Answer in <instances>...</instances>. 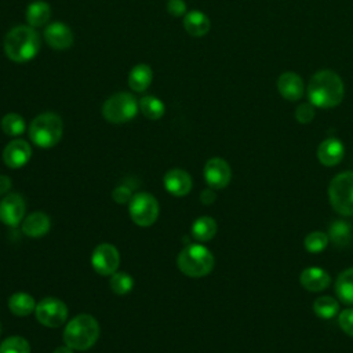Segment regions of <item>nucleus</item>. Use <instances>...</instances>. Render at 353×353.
I'll return each mask as SVG.
<instances>
[{
	"label": "nucleus",
	"mask_w": 353,
	"mask_h": 353,
	"mask_svg": "<svg viewBox=\"0 0 353 353\" xmlns=\"http://www.w3.org/2000/svg\"><path fill=\"white\" fill-rule=\"evenodd\" d=\"M306 94L314 108L330 109L338 106L345 97V84L338 73L330 69L316 72L307 84Z\"/></svg>",
	"instance_id": "f257e3e1"
},
{
	"label": "nucleus",
	"mask_w": 353,
	"mask_h": 353,
	"mask_svg": "<svg viewBox=\"0 0 353 353\" xmlns=\"http://www.w3.org/2000/svg\"><path fill=\"white\" fill-rule=\"evenodd\" d=\"M40 51V37L34 28L19 25L4 37V52L14 62H28Z\"/></svg>",
	"instance_id": "f03ea898"
},
{
	"label": "nucleus",
	"mask_w": 353,
	"mask_h": 353,
	"mask_svg": "<svg viewBox=\"0 0 353 353\" xmlns=\"http://www.w3.org/2000/svg\"><path fill=\"white\" fill-rule=\"evenodd\" d=\"M101 334L95 317L87 313L74 316L63 330V342L73 350H88L95 345Z\"/></svg>",
	"instance_id": "7ed1b4c3"
},
{
	"label": "nucleus",
	"mask_w": 353,
	"mask_h": 353,
	"mask_svg": "<svg viewBox=\"0 0 353 353\" xmlns=\"http://www.w3.org/2000/svg\"><path fill=\"white\" fill-rule=\"evenodd\" d=\"M214 263L212 252L201 244H188L176 258L178 269L189 277L207 276L212 270Z\"/></svg>",
	"instance_id": "20e7f679"
},
{
	"label": "nucleus",
	"mask_w": 353,
	"mask_h": 353,
	"mask_svg": "<svg viewBox=\"0 0 353 353\" xmlns=\"http://www.w3.org/2000/svg\"><path fill=\"white\" fill-rule=\"evenodd\" d=\"M63 132V123L61 117L52 112H46L36 116L29 125L30 141L43 149L55 146Z\"/></svg>",
	"instance_id": "39448f33"
},
{
	"label": "nucleus",
	"mask_w": 353,
	"mask_h": 353,
	"mask_svg": "<svg viewBox=\"0 0 353 353\" xmlns=\"http://www.w3.org/2000/svg\"><path fill=\"white\" fill-rule=\"evenodd\" d=\"M328 199L338 214L353 215V171L341 172L331 179Z\"/></svg>",
	"instance_id": "423d86ee"
},
{
	"label": "nucleus",
	"mask_w": 353,
	"mask_h": 353,
	"mask_svg": "<svg viewBox=\"0 0 353 353\" xmlns=\"http://www.w3.org/2000/svg\"><path fill=\"white\" fill-rule=\"evenodd\" d=\"M139 102L130 92H117L109 97L102 105V116L113 124H123L132 120L138 113Z\"/></svg>",
	"instance_id": "0eeeda50"
},
{
	"label": "nucleus",
	"mask_w": 353,
	"mask_h": 353,
	"mask_svg": "<svg viewBox=\"0 0 353 353\" xmlns=\"http://www.w3.org/2000/svg\"><path fill=\"white\" fill-rule=\"evenodd\" d=\"M159 203L156 197L148 192H138L132 194L128 203V212L132 222L138 226H152L159 216Z\"/></svg>",
	"instance_id": "6e6552de"
},
{
	"label": "nucleus",
	"mask_w": 353,
	"mask_h": 353,
	"mask_svg": "<svg viewBox=\"0 0 353 353\" xmlns=\"http://www.w3.org/2000/svg\"><path fill=\"white\" fill-rule=\"evenodd\" d=\"M34 316L41 325L48 328H58L68 320V306L63 301L48 296L36 305Z\"/></svg>",
	"instance_id": "1a4fd4ad"
},
{
	"label": "nucleus",
	"mask_w": 353,
	"mask_h": 353,
	"mask_svg": "<svg viewBox=\"0 0 353 353\" xmlns=\"http://www.w3.org/2000/svg\"><path fill=\"white\" fill-rule=\"evenodd\" d=\"M91 265L101 276H112L120 265V254L113 244L102 243L91 254Z\"/></svg>",
	"instance_id": "9d476101"
},
{
	"label": "nucleus",
	"mask_w": 353,
	"mask_h": 353,
	"mask_svg": "<svg viewBox=\"0 0 353 353\" xmlns=\"http://www.w3.org/2000/svg\"><path fill=\"white\" fill-rule=\"evenodd\" d=\"M26 212V204L21 194L8 193L0 201V221L11 228L22 223Z\"/></svg>",
	"instance_id": "9b49d317"
},
{
	"label": "nucleus",
	"mask_w": 353,
	"mask_h": 353,
	"mask_svg": "<svg viewBox=\"0 0 353 353\" xmlns=\"http://www.w3.org/2000/svg\"><path fill=\"white\" fill-rule=\"evenodd\" d=\"M204 179L211 189H223L229 185L232 178L230 165L221 157H212L207 160L204 165Z\"/></svg>",
	"instance_id": "f8f14e48"
},
{
	"label": "nucleus",
	"mask_w": 353,
	"mask_h": 353,
	"mask_svg": "<svg viewBox=\"0 0 353 353\" xmlns=\"http://www.w3.org/2000/svg\"><path fill=\"white\" fill-rule=\"evenodd\" d=\"M32 156L30 145L23 139H12L3 149V161L10 168L23 167Z\"/></svg>",
	"instance_id": "ddd939ff"
},
{
	"label": "nucleus",
	"mask_w": 353,
	"mask_h": 353,
	"mask_svg": "<svg viewBox=\"0 0 353 353\" xmlns=\"http://www.w3.org/2000/svg\"><path fill=\"white\" fill-rule=\"evenodd\" d=\"M277 90L284 99L295 102L303 97L305 84L298 73L284 72L277 79Z\"/></svg>",
	"instance_id": "4468645a"
},
{
	"label": "nucleus",
	"mask_w": 353,
	"mask_h": 353,
	"mask_svg": "<svg viewBox=\"0 0 353 353\" xmlns=\"http://www.w3.org/2000/svg\"><path fill=\"white\" fill-rule=\"evenodd\" d=\"M193 182L190 175L181 168L168 170L164 175V188L165 190L176 197L186 196L192 190Z\"/></svg>",
	"instance_id": "2eb2a0df"
},
{
	"label": "nucleus",
	"mask_w": 353,
	"mask_h": 353,
	"mask_svg": "<svg viewBox=\"0 0 353 353\" xmlns=\"http://www.w3.org/2000/svg\"><path fill=\"white\" fill-rule=\"evenodd\" d=\"M44 39L47 44L55 50H66L73 44V33L70 28L59 21H55L46 28Z\"/></svg>",
	"instance_id": "dca6fc26"
},
{
	"label": "nucleus",
	"mask_w": 353,
	"mask_h": 353,
	"mask_svg": "<svg viewBox=\"0 0 353 353\" xmlns=\"http://www.w3.org/2000/svg\"><path fill=\"white\" fill-rule=\"evenodd\" d=\"M50 228H51V219L43 211L30 212L28 216L23 218L21 225L22 233L32 239L43 237L50 232Z\"/></svg>",
	"instance_id": "f3484780"
},
{
	"label": "nucleus",
	"mask_w": 353,
	"mask_h": 353,
	"mask_svg": "<svg viewBox=\"0 0 353 353\" xmlns=\"http://www.w3.org/2000/svg\"><path fill=\"white\" fill-rule=\"evenodd\" d=\"M345 154L343 143L338 138H327L317 148V159L323 165L332 167L341 163Z\"/></svg>",
	"instance_id": "a211bd4d"
},
{
	"label": "nucleus",
	"mask_w": 353,
	"mask_h": 353,
	"mask_svg": "<svg viewBox=\"0 0 353 353\" xmlns=\"http://www.w3.org/2000/svg\"><path fill=\"white\" fill-rule=\"evenodd\" d=\"M301 284L305 290L312 291V292H319L325 290L330 284H331V277L330 274L317 266H312V268H306L302 273H301Z\"/></svg>",
	"instance_id": "6ab92c4d"
},
{
	"label": "nucleus",
	"mask_w": 353,
	"mask_h": 353,
	"mask_svg": "<svg viewBox=\"0 0 353 353\" xmlns=\"http://www.w3.org/2000/svg\"><path fill=\"white\" fill-rule=\"evenodd\" d=\"M183 28L190 36L201 37L208 33L211 22L210 18L200 10H192L183 17Z\"/></svg>",
	"instance_id": "aec40b11"
},
{
	"label": "nucleus",
	"mask_w": 353,
	"mask_h": 353,
	"mask_svg": "<svg viewBox=\"0 0 353 353\" xmlns=\"http://www.w3.org/2000/svg\"><path fill=\"white\" fill-rule=\"evenodd\" d=\"M36 301L34 298L23 291L15 292L8 299V309L14 316L18 317H26L32 313H34L36 309Z\"/></svg>",
	"instance_id": "412c9836"
},
{
	"label": "nucleus",
	"mask_w": 353,
	"mask_h": 353,
	"mask_svg": "<svg viewBox=\"0 0 353 353\" xmlns=\"http://www.w3.org/2000/svg\"><path fill=\"white\" fill-rule=\"evenodd\" d=\"M51 17V7L43 0H36L30 3L26 8L25 18L32 28L44 26Z\"/></svg>",
	"instance_id": "4be33fe9"
},
{
	"label": "nucleus",
	"mask_w": 353,
	"mask_h": 353,
	"mask_svg": "<svg viewBox=\"0 0 353 353\" xmlns=\"http://www.w3.org/2000/svg\"><path fill=\"white\" fill-rule=\"evenodd\" d=\"M152 77H153V72L150 66L146 63H138L131 69L128 74V85L131 90L137 92H142L150 85Z\"/></svg>",
	"instance_id": "5701e85b"
},
{
	"label": "nucleus",
	"mask_w": 353,
	"mask_h": 353,
	"mask_svg": "<svg viewBox=\"0 0 353 353\" xmlns=\"http://www.w3.org/2000/svg\"><path fill=\"white\" fill-rule=\"evenodd\" d=\"M335 292L345 303L353 306V268L343 270L335 281Z\"/></svg>",
	"instance_id": "b1692460"
},
{
	"label": "nucleus",
	"mask_w": 353,
	"mask_h": 353,
	"mask_svg": "<svg viewBox=\"0 0 353 353\" xmlns=\"http://www.w3.org/2000/svg\"><path fill=\"white\" fill-rule=\"evenodd\" d=\"M216 234V222L211 216H200L192 225V236L200 243L210 241Z\"/></svg>",
	"instance_id": "393cba45"
},
{
	"label": "nucleus",
	"mask_w": 353,
	"mask_h": 353,
	"mask_svg": "<svg viewBox=\"0 0 353 353\" xmlns=\"http://www.w3.org/2000/svg\"><path fill=\"white\" fill-rule=\"evenodd\" d=\"M139 110L146 119L159 120L165 112V106L161 99L153 95H146L139 99Z\"/></svg>",
	"instance_id": "a878e982"
},
{
	"label": "nucleus",
	"mask_w": 353,
	"mask_h": 353,
	"mask_svg": "<svg viewBox=\"0 0 353 353\" xmlns=\"http://www.w3.org/2000/svg\"><path fill=\"white\" fill-rule=\"evenodd\" d=\"M313 310L321 319H332L339 313V302L332 296L324 295L314 301Z\"/></svg>",
	"instance_id": "bb28decb"
},
{
	"label": "nucleus",
	"mask_w": 353,
	"mask_h": 353,
	"mask_svg": "<svg viewBox=\"0 0 353 353\" xmlns=\"http://www.w3.org/2000/svg\"><path fill=\"white\" fill-rule=\"evenodd\" d=\"M1 130L8 137H19L25 132L26 123L21 114L7 113L1 119Z\"/></svg>",
	"instance_id": "cd10ccee"
},
{
	"label": "nucleus",
	"mask_w": 353,
	"mask_h": 353,
	"mask_svg": "<svg viewBox=\"0 0 353 353\" xmlns=\"http://www.w3.org/2000/svg\"><path fill=\"white\" fill-rule=\"evenodd\" d=\"M134 287V280L128 273L114 272L110 276V290L117 295L128 294Z\"/></svg>",
	"instance_id": "c85d7f7f"
},
{
	"label": "nucleus",
	"mask_w": 353,
	"mask_h": 353,
	"mask_svg": "<svg viewBox=\"0 0 353 353\" xmlns=\"http://www.w3.org/2000/svg\"><path fill=\"white\" fill-rule=\"evenodd\" d=\"M0 353H30V345L25 338L11 335L0 343Z\"/></svg>",
	"instance_id": "c756f323"
},
{
	"label": "nucleus",
	"mask_w": 353,
	"mask_h": 353,
	"mask_svg": "<svg viewBox=\"0 0 353 353\" xmlns=\"http://www.w3.org/2000/svg\"><path fill=\"white\" fill-rule=\"evenodd\" d=\"M328 241H330L328 234H325L323 232H312L305 239V248L307 252L317 254L327 248Z\"/></svg>",
	"instance_id": "7c9ffc66"
},
{
	"label": "nucleus",
	"mask_w": 353,
	"mask_h": 353,
	"mask_svg": "<svg viewBox=\"0 0 353 353\" xmlns=\"http://www.w3.org/2000/svg\"><path fill=\"white\" fill-rule=\"evenodd\" d=\"M350 236V228L346 222L338 221L335 223H332V226L330 228V234L328 237L335 243V244H345L349 240Z\"/></svg>",
	"instance_id": "2f4dec72"
},
{
	"label": "nucleus",
	"mask_w": 353,
	"mask_h": 353,
	"mask_svg": "<svg viewBox=\"0 0 353 353\" xmlns=\"http://www.w3.org/2000/svg\"><path fill=\"white\" fill-rule=\"evenodd\" d=\"M314 116H316V110H314V106L310 102L301 103L295 109V119L301 124L310 123L314 119Z\"/></svg>",
	"instance_id": "473e14b6"
},
{
	"label": "nucleus",
	"mask_w": 353,
	"mask_h": 353,
	"mask_svg": "<svg viewBox=\"0 0 353 353\" xmlns=\"http://www.w3.org/2000/svg\"><path fill=\"white\" fill-rule=\"evenodd\" d=\"M341 328L350 336H353V309H345L338 317Z\"/></svg>",
	"instance_id": "72a5a7b5"
},
{
	"label": "nucleus",
	"mask_w": 353,
	"mask_h": 353,
	"mask_svg": "<svg viewBox=\"0 0 353 353\" xmlns=\"http://www.w3.org/2000/svg\"><path fill=\"white\" fill-rule=\"evenodd\" d=\"M112 197L117 204H128L132 197V193H131L130 188H127L125 185H120L113 189Z\"/></svg>",
	"instance_id": "f704fd0d"
},
{
	"label": "nucleus",
	"mask_w": 353,
	"mask_h": 353,
	"mask_svg": "<svg viewBox=\"0 0 353 353\" xmlns=\"http://www.w3.org/2000/svg\"><path fill=\"white\" fill-rule=\"evenodd\" d=\"M167 11L174 17H182L186 14V3L183 0H168Z\"/></svg>",
	"instance_id": "c9c22d12"
},
{
	"label": "nucleus",
	"mask_w": 353,
	"mask_h": 353,
	"mask_svg": "<svg viewBox=\"0 0 353 353\" xmlns=\"http://www.w3.org/2000/svg\"><path fill=\"white\" fill-rule=\"evenodd\" d=\"M11 186H12L11 178L7 175H0V196L8 194V192L11 190Z\"/></svg>",
	"instance_id": "e433bc0d"
},
{
	"label": "nucleus",
	"mask_w": 353,
	"mask_h": 353,
	"mask_svg": "<svg viewBox=\"0 0 353 353\" xmlns=\"http://www.w3.org/2000/svg\"><path fill=\"white\" fill-rule=\"evenodd\" d=\"M215 199H216V196H215V192H214L212 189H205V190H203L201 194H200V201H201L203 204H205V205L212 204V203L215 201Z\"/></svg>",
	"instance_id": "4c0bfd02"
},
{
	"label": "nucleus",
	"mask_w": 353,
	"mask_h": 353,
	"mask_svg": "<svg viewBox=\"0 0 353 353\" xmlns=\"http://www.w3.org/2000/svg\"><path fill=\"white\" fill-rule=\"evenodd\" d=\"M52 353H74V350L68 345H63V346H58Z\"/></svg>",
	"instance_id": "58836bf2"
},
{
	"label": "nucleus",
	"mask_w": 353,
	"mask_h": 353,
	"mask_svg": "<svg viewBox=\"0 0 353 353\" xmlns=\"http://www.w3.org/2000/svg\"><path fill=\"white\" fill-rule=\"evenodd\" d=\"M0 335H1V323H0Z\"/></svg>",
	"instance_id": "ea45409f"
}]
</instances>
